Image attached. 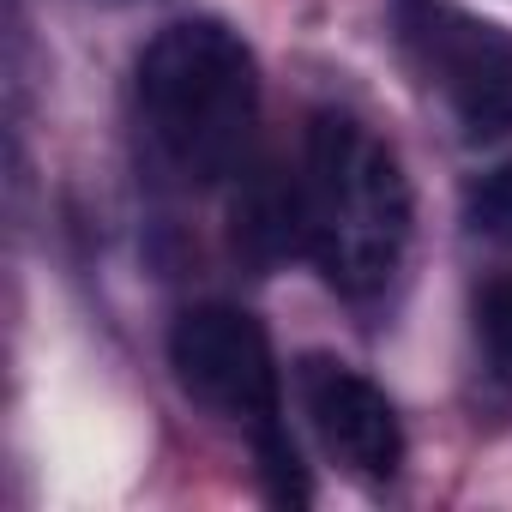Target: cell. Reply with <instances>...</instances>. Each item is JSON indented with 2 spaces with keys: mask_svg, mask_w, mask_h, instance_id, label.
Segmentation results:
<instances>
[{
  "mask_svg": "<svg viewBox=\"0 0 512 512\" xmlns=\"http://www.w3.org/2000/svg\"><path fill=\"white\" fill-rule=\"evenodd\" d=\"M464 217H470L476 235H488V241H512V157H506L500 169H488V175L470 187Z\"/></svg>",
  "mask_w": 512,
  "mask_h": 512,
  "instance_id": "52a82bcc",
  "label": "cell"
},
{
  "mask_svg": "<svg viewBox=\"0 0 512 512\" xmlns=\"http://www.w3.org/2000/svg\"><path fill=\"white\" fill-rule=\"evenodd\" d=\"M410 217V181L392 145L374 139L356 115L320 109L308 121L296 175L302 253L320 266V278L350 302L392 290L410 253Z\"/></svg>",
  "mask_w": 512,
  "mask_h": 512,
  "instance_id": "6da1fadb",
  "label": "cell"
},
{
  "mask_svg": "<svg viewBox=\"0 0 512 512\" xmlns=\"http://www.w3.org/2000/svg\"><path fill=\"white\" fill-rule=\"evenodd\" d=\"M476 332H482V350H488V368L512 386V272H500L482 302H476Z\"/></svg>",
  "mask_w": 512,
  "mask_h": 512,
  "instance_id": "8992f818",
  "label": "cell"
},
{
  "mask_svg": "<svg viewBox=\"0 0 512 512\" xmlns=\"http://www.w3.org/2000/svg\"><path fill=\"white\" fill-rule=\"evenodd\" d=\"M392 25L428 91L452 109L464 139L512 133V37L458 0H392Z\"/></svg>",
  "mask_w": 512,
  "mask_h": 512,
  "instance_id": "3957f363",
  "label": "cell"
},
{
  "mask_svg": "<svg viewBox=\"0 0 512 512\" xmlns=\"http://www.w3.org/2000/svg\"><path fill=\"white\" fill-rule=\"evenodd\" d=\"M302 404L308 422L320 434V446L362 482H392L404 464V422L392 410V398L356 374L350 362L332 356H308L302 362Z\"/></svg>",
  "mask_w": 512,
  "mask_h": 512,
  "instance_id": "5b68a950",
  "label": "cell"
},
{
  "mask_svg": "<svg viewBox=\"0 0 512 512\" xmlns=\"http://www.w3.org/2000/svg\"><path fill=\"white\" fill-rule=\"evenodd\" d=\"M169 368H175V386L211 416L247 422L253 434L278 428V356L266 326L247 308H229V302L187 308L169 326Z\"/></svg>",
  "mask_w": 512,
  "mask_h": 512,
  "instance_id": "277c9868",
  "label": "cell"
},
{
  "mask_svg": "<svg viewBox=\"0 0 512 512\" xmlns=\"http://www.w3.org/2000/svg\"><path fill=\"white\" fill-rule=\"evenodd\" d=\"M133 97L157 163L193 187L235 175L260 127V67L223 19L163 25L139 55Z\"/></svg>",
  "mask_w": 512,
  "mask_h": 512,
  "instance_id": "7a4b0ae2",
  "label": "cell"
}]
</instances>
